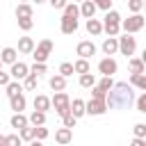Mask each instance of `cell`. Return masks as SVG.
<instances>
[{
  "label": "cell",
  "mask_w": 146,
  "mask_h": 146,
  "mask_svg": "<svg viewBox=\"0 0 146 146\" xmlns=\"http://www.w3.org/2000/svg\"><path fill=\"white\" fill-rule=\"evenodd\" d=\"M48 84H50L52 91H64V89H66V78L57 73V75H52V78L48 80Z\"/></svg>",
  "instance_id": "44dd1931"
},
{
  "label": "cell",
  "mask_w": 146,
  "mask_h": 146,
  "mask_svg": "<svg viewBox=\"0 0 146 146\" xmlns=\"http://www.w3.org/2000/svg\"><path fill=\"white\" fill-rule=\"evenodd\" d=\"M16 57H18V50L11 48V46H7V48L0 50V59H2V64H14Z\"/></svg>",
  "instance_id": "5bb4252c"
},
{
  "label": "cell",
  "mask_w": 146,
  "mask_h": 146,
  "mask_svg": "<svg viewBox=\"0 0 146 146\" xmlns=\"http://www.w3.org/2000/svg\"><path fill=\"white\" fill-rule=\"evenodd\" d=\"M73 71H75V73H87V71H91V66H89V59H84V57H78V59L73 62Z\"/></svg>",
  "instance_id": "f1b7e54d"
},
{
  "label": "cell",
  "mask_w": 146,
  "mask_h": 146,
  "mask_svg": "<svg viewBox=\"0 0 146 146\" xmlns=\"http://www.w3.org/2000/svg\"><path fill=\"white\" fill-rule=\"evenodd\" d=\"M128 68L130 73H146V62L141 57H128Z\"/></svg>",
  "instance_id": "7c38bea8"
},
{
  "label": "cell",
  "mask_w": 146,
  "mask_h": 146,
  "mask_svg": "<svg viewBox=\"0 0 146 146\" xmlns=\"http://www.w3.org/2000/svg\"><path fill=\"white\" fill-rule=\"evenodd\" d=\"M75 55H78V57H84V59L94 57V55H96V46H94V41H80L78 48H75Z\"/></svg>",
  "instance_id": "8fae6325"
},
{
  "label": "cell",
  "mask_w": 146,
  "mask_h": 146,
  "mask_svg": "<svg viewBox=\"0 0 146 146\" xmlns=\"http://www.w3.org/2000/svg\"><path fill=\"white\" fill-rule=\"evenodd\" d=\"M130 84L137 87L139 91H146V75L144 73H132L130 75Z\"/></svg>",
  "instance_id": "cb8c5ba5"
},
{
  "label": "cell",
  "mask_w": 146,
  "mask_h": 146,
  "mask_svg": "<svg viewBox=\"0 0 146 146\" xmlns=\"http://www.w3.org/2000/svg\"><path fill=\"white\" fill-rule=\"evenodd\" d=\"M48 2H50V7H52V9H62V7L66 5V0H48Z\"/></svg>",
  "instance_id": "bcb514c9"
},
{
  "label": "cell",
  "mask_w": 146,
  "mask_h": 146,
  "mask_svg": "<svg viewBox=\"0 0 146 146\" xmlns=\"http://www.w3.org/2000/svg\"><path fill=\"white\" fill-rule=\"evenodd\" d=\"M94 5H96V9H112V0H91Z\"/></svg>",
  "instance_id": "7bdbcfd3"
},
{
  "label": "cell",
  "mask_w": 146,
  "mask_h": 146,
  "mask_svg": "<svg viewBox=\"0 0 146 146\" xmlns=\"http://www.w3.org/2000/svg\"><path fill=\"white\" fill-rule=\"evenodd\" d=\"M103 52L105 55H114V52H119V41H116V36H107L105 41H103Z\"/></svg>",
  "instance_id": "ac0fdd59"
},
{
  "label": "cell",
  "mask_w": 146,
  "mask_h": 146,
  "mask_svg": "<svg viewBox=\"0 0 146 146\" xmlns=\"http://www.w3.org/2000/svg\"><path fill=\"white\" fill-rule=\"evenodd\" d=\"M75 71H73V64L71 62H62L59 64V75H64V78H68V75H73Z\"/></svg>",
  "instance_id": "d590c367"
},
{
  "label": "cell",
  "mask_w": 146,
  "mask_h": 146,
  "mask_svg": "<svg viewBox=\"0 0 146 146\" xmlns=\"http://www.w3.org/2000/svg\"><path fill=\"white\" fill-rule=\"evenodd\" d=\"M135 100V91L130 82H114L112 89L105 94L107 110H128Z\"/></svg>",
  "instance_id": "6da1fadb"
},
{
  "label": "cell",
  "mask_w": 146,
  "mask_h": 146,
  "mask_svg": "<svg viewBox=\"0 0 146 146\" xmlns=\"http://www.w3.org/2000/svg\"><path fill=\"white\" fill-rule=\"evenodd\" d=\"M27 123H30V125H43V123H46V112L34 110V112L27 116Z\"/></svg>",
  "instance_id": "83f0119b"
},
{
  "label": "cell",
  "mask_w": 146,
  "mask_h": 146,
  "mask_svg": "<svg viewBox=\"0 0 146 146\" xmlns=\"http://www.w3.org/2000/svg\"><path fill=\"white\" fill-rule=\"evenodd\" d=\"M119 23H121V14L116 9H107L105 21H103V32H107V36H119V32H121Z\"/></svg>",
  "instance_id": "7a4b0ae2"
},
{
  "label": "cell",
  "mask_w": 146,
  "mask_h": 146,
  "mask_svg": "<svg viewBox=\"0 0 146 146\" xmlns=\"http://www.w3.org/2000/svg\"><path fill=\"white\" fill-rule=\"evenodd\" d=\"M21 2H27V0H21Z\"/></svg>",
  "instance_id": "816d5d0a"
},
{
  "label": "cell",
  "mask_w": 146,
  "mask_h": 146,
  "mask_svg": "<svg viewBox=\"0 0 146 146\" xmlns=\"http://www.w3.org/2000/svg\"><path fill=\"white\" fill-rule=\"evenodd\" d=\"M89 89H91V98H105V94H107V91H103L98 84H94V87H89Z\"/></svg>",
  "instance_id": "ee69618b"
},
{
  "label": "cell",
  "mask_w": 146,
  "mask_h": 146,
  "mask_svg": "<svg viewBox=\"0 0 146 146\" xmlns=\"http://www.w3.org/2000/svg\"><path fill=\"white\" fill-rule=\"evenodd\" d=\"M68 110H71V114H73L75 119L84 116V100H82V98H73V100H71V107H68Z\"/></svg>",
  "instance_id": "7402d4cb"
},
{
  "label": "cell",
  "mask_w": 146,
  "mask_h": 146,
  "mask_svg": "<svg viewBox=\"0 0 146 146\" xmlns=\"http://www.w3.org/2000/svg\"><path fill=\"white\" fill-rule=\"evenodd\" d=\"M144 25H146V18L141 16V11H137V14L128 16V18H121V23H119V27H121L123 32H128V34L144 30Z\"/></svg>",
  "instance_id": "3957f363"
},
{
  "label": "cell",
  "mask_w": 146,
  "mask_h": 146,
  "mask_svg": "<svg viewBox=\"0 0 146 146\" xmlns=\"http://www.w3.org/2000/svg\"><path fill=\"white\" fill-rule=\"evenodd\" d=\"M78 9H80V16H84V18H91V16L96 14V5H94L91 0H82V2L78 5Z\"/></svg>",
  "instance_id": "ffe728a7"
},
{
  "label": "cell",
  "mask_w": 146,
  "mask_h": 146,
  "mask_svg": "<svg viewBox=\"0 0 146 146\" xmlns=\"http://www.w3.org/2000/svg\"><path fill=\"white\" fill-rule=\"evenodd\" d=\"M9 125H11L14 130H21L23 125H27V116H25L23 112H14V116L9 119Z\"/></svg>",
  "instance_id": "603a6c76"
},
{
  "label": "cell",
  "mask_w": 146,
  "mask_h": 146,
  "mask_svg": "<svg viewBox=\"0 0 146 146\" xmlns=\"http://www.w3.org/2000/svg\"><path fill=\"white\" fill-rule=\"evenodd\" d=\"M50 105H52V110L59 114V116H64V114H68L71 110V98H68V94H64V91H55V96L50 98Z\"/></svg>",
  "instance_id": "277c9868"
},
{
  "label": "cell",
  "mask_w": 146,
  "mask_h": 146,
  "mask_svg": "<svg viewBox=\"0 0 146 146\" xmlns=\"http://www.w3.org/2000/svg\"><path fill=\"white\" fill-rule=\"evenodd\" d=\"M62 123H64L66 128H71V130H73V128H75V123H78V119L68 112V114H64V116H62Z\"/></svg>",
  "instance_id": "f35d334b"
},
{
  "label": "cell",
  "mask_w": 146,
  "mask_h": 146,
  "mask_svg": "<svg viewBox=\"0 0 146 146\" xmlns=\"http://www.w3.org/2000/svg\"><path fill=\"white\" fill-rule=\"evenodd\" d=\"M94 84H96V75H94L91 71L80 73V87H82V89H89V87H94Z\"/></svg>",
  "instance_id": "484cf974"
},
{
  "label": "cell",
  "mask_w": 146,
  "mask_h": 146,
  "mask_svg": "<svg viewBox=\"0 0 146 146\" xmlns=\"http://www.w3.org/2000/svg\"><path fill=\"white\" fill-rule=\"evenodd\" d=\"M34 2H36V5H43V2H48V0H34Z\"/></svg>",
  "instance_id": "c3c4849f"
},
{
  "label": "cell",
  "mask_w": 146,
  "mask_h": 146,
  "mask_svg": "<svg viewBox=\"0 0 146 146\" xmlns=\"http://www.w3.org/2000/svg\"><path fill=\"white\" fill-rule=\"evenodd\" d=\"M116 41H119V52L121 55H125V57L135 55V50H137V39L135 36H130L125 32V36H116Z\"/></svg>",
  "instance_id": "8992f818"
},
{
  "label": "cell",
  "mask_w": 146,
  "mask_h": 146,
  "mask_svg": "<svg viewBox=\"0 0 146 146\" xmlns=\"http://www.w3.org/2000/svg\"><path fill=\"white\" fill-rule=\"evenodd\" d=\"M36 80H39L36 75L27 73V75L23 78V89H25V91H34V89H36Z\"/></svg>",
  "instance_id": "1f68e13d"
},
{
  "label": "cell",
  "mask_w": 146,
  "mask_h": 146,
  "mask_svg": "<svg viewBox=\"0 0 146 146\" xmlns=\"http://www.w3.org/2000/svg\"><path fill=\"white\" fill-rule=\"evenodd\" d=\"M18 27H21L23 32H30V30L34 27V21H32V18H18Z\"/></svg>",
  "instance_id": "74e56055"
},
{
  "label": "cell",
  "mask_w": 146,
  "mask_h": 146,
  "mask_svg": "<svg viewBox=\"0 0 146 146\" xmlns=\"http://www.w3.org/2000/svg\"><path fill=\"white\" fill-rule=\"evenodd\" d=\"M11 68H9V75H11V80H23L27 73H30V66L27 64H23V62H14V64H9Z\"/></svg>",
  "instance_id": "30bf717a"
},
{
  "label": "cell",
  "mask_w": 146,
  "mask_h": 146,
  "mask_svg": "<svg viewBox=\"0 0 146 146\" xmlns=\"http://www.w3.org/2000/svg\"><path fill=\"white\" fill-rule=\"evenodd\" d=\"M73 2H82V0H73Z\"/></svg>",
  "instance_id": "f907efd6"
},
{
  "label": "cell",
  "mask_w": 146,
  "mask_h": 146,
  "mask_svg": "<svg viewBox=\"0 0 146 146\" xmlns=\"http://www.w3.org/2000/svg\"><path fill=\"white\" fill-rule=\"evenodd\" d=\"M50 52H52V41H50V39H41L30 55L34 57V62H46V59L50 57Z\"/></svg>",
  "instance_id": "5b68a950"
},
{
  "label": "cell",
  "mask_w": 146,
  "mask_h": 146,
  "mask_svg": "<svg viewBox=\"0 0 146 146\" xmlns=\"http://www.w3.org/2000/svg\"><path fill=\"white\" fill-rule=\"evenodd\" d=\"M0 146H5V135H0Z\"/></svg>",
  "instance_id": "7dc6e473"
},
{
  "label": "cell",
  "mask_w": 146,
  "mask_h": 146,
  "mask_svg": "<svg viewBox=\"0 0 146 146\" xmlns=\"http://www.w3.org/2000/svg\"><path fill=\"white\" fill-rule=\"evenodd\" d=\"M48 135H50V132H48V128H43V125H34V139L43 141Z\"/></svg>",
  "instance_id": "8d00e7d4"
},
{
  "label": "cell",
  "mask_w": 146,
  "mask_h": 146,
  "mask_svg": "<svg viewBox=\"0 0 146 146\" xmlns=\"http://www.w3.org/2000/svg\"><path fill=\"white\" fill-rule=\"evenodd\" d=\"M5 144H9V146H21V135H7V137H5Z\"/></svg>",
  "instance_id": "b9f144b4"
},
{
  "label": "cell",
  "mask_w": 146,
  "mask_h": 146,
  "mask_svg": "<svg viewBox=\"0 0 146 146\" xmlns=\"http://www.w3.org/2000/svg\"><path fill=\"white\" fill-rule=\"evenodd\" d=\"M128 9H130L132 14L141 11V9H144V0H128Z\"/></svg>",
  "instance_id": "ab89813d"
},
{
  "label": "cell",
  "mask_w": 146,
  "mask_h": 146,
  "mask_svg": "<svg viewBox=\"0 0 146 146\" xmlns=\"http://www.w3.org/2000/svg\"><path fill=\"white\" fill-rule=\"evenodd\" d=\"M98 71L103 73V75H114L116 71H119V64H116V59L114 57H103L100 62H98Z\"/></svg>",
  "instance_id": "ba28073f"
},
{
  "label": "cell",
  "mask_w": 146,
  "mask_h": 146,
  "mask_svg": "<svg viewBox=\"0 0 146 146\" xmlns=\"http://www.w3.org/2000/svg\"><path fill=\"white\" fill-rule=\"evenodd\" d=\"M132 103H135V107H137V112H141V114H146V91H144V94H139V96H137V98H135Z\"/></svg>",
  "instance_id": "e575fe53"
},
{
  "label": "cell",
  "mask_w": 146,
  "mask_h": 146,
  "mask_svg": "<svg viewBox=\"0 0 146 146\" xmlns=\"http://www.w3.org/2000/svg\"><path fill=\"white\" fill-rule=\"evenodd\" d=\"M107 112V105H105V98H89L84 103V114L89 116H100Z\"/></svg>",
  "instance_id": "52a82bcc"
},
{
  "label": "cell",
  "mask_w": 146,
  "mask_h": 146,
  "mask_svg": "<svg viewBox=\"0 0 146 146\" xmlns=\"http://www.w3.org/2000/svg\"><path fill=\"white\" fill-rule=\"evenodd\" d=\"M30 73H32V75H36V78H41L43 73H48V66H46V62H34V64L30 66Z\"/></svg>",
  "instance_id": "4dcf8cb0"
},
{
  "label": "cell",
  "mask_w": 146,
  "mask_h": 146,
  "mask_svg": "<svg viewBox=\"0 0 146 146\" xmlns=\"http://www.w3.org/2000/svg\"><path fill=\"white\" fill-rule=\"evenodd\" d=\"M132 132H135V137H146V123H135Z\"/></svg>",
  "instance_id": "60d3db41"
},
{
  "label": "cell",
  "mask_w": 146,
  "mask_h": 146,
  "mask_svg": "<svg viewBox=\"0 0 146 146\" xmlns=\"http://www.w3.org/2000/svg\"><path fill=\"white\" fill-rule=\"evenodd\" d=\"M0 68H2V59H0Z\"/></svg>",
  "instance_id": "681fc988"
},
{
  "label": "cell",
  "mask_w": 146,
  "mask_h": 146,
  "mask_svg": "<svg viewBox=\"0 0 146 146\" xmlns=\"http://www.w3.org/2000/svg\"><path fill=\"white\" fill-rule=\"evenodd\" d=\"M96 84H98L103 91H110V89H112V84H114V80H112V75H103L100 80H96Z\"/></svg>",
  "instance_id": "836d02e7"
},
{
  "label": "cell",
  "mask_w": 146,
  "mask_h": 146,
  "mask_svg": "<svg viewBox=\"0 0 146 146\" xmlns=\"http://www.w3.org/2000/svg\"><path fill=\"white\" fill-rule=\"evenodd\" d=\"M32 7L27 5V2H18V7H16V18H32Z\"/></svg>",
  "instance_id": "d4e9b609"
},
{
  "label": "cell",
  "mask_w": 146,
  "mask_h": 146,
  "mask_svg": "<svg viewBox=\"0 0 146 146\" xmlns=\"http://www.w3.org/2000/svg\"><path fill=\"white\" fill-rule=\"evenodd\" d=\"M84 27H87V32L91 34V36H98L100 32H103V23L98 21V18H87V23H84Z\"/></svg>",
  "instance_id": "4fadbf2b"
},
{
  "label": "cell",
  "mask_w": 146,
  "mask_h": 146,
  "mask_svg": "<svg viewBox=\"0 0 146 146\" xmlns=\"http://www.w3.org/2000/svg\"><path fill=\"white\" fill-rule=\"evenodd\" d=\"M9 80H11V75H9V73H5V71L0 68V87H5Z\"/></svg>",
  "instance_id": "f6af8a7d"
},
{
  "label": "cell",
  "mask_w": 146,
  "mask_h": 146,
  "mask_svg": "<svg viewBox=\"0 0 146 146\" xmlns=\"http://www.w3.org/2000/svg\"><path fill=\"white\" fill-rule=\"evenodd\" d=\"M62 11H64L66 16H73V18H78V16H80V9H78V5H75V2H66V5L62 7Z\"/></svg>",
  "instance_id": "d6a6232c"
},
{
  "label": "cell",
  "mask_w": 146,
  "mask_h": 146,
  "mask_svg": "<svg viewBox=\"0 0 146 146\" xmlns=\"http://www.w3.org/2000/svg\"><path fill=\"white\" fill-rule=\"evenodd\" d=\"M9 105H11V110H14V112H23V110H25V105H27V100H25L23 91H21V94H16V96H9Z\"/></svg>",
  "instance_id": "9a60e30c"
},
{
  "label": "cell",
  "mask_w": 146,
  "mask_h": 146,
  "mask_svg": "<svg viewBox=\"0 0 146 146\" xmlns=\"http://www.w3.org/2000/svg\"><path fill=\"white\" fill-rule=\"evenodd\" d=\"M34 110H39V112H48V110H52L50 98L43 96V94H36V96H34Z\"/></svg>",
  "instance_id": "2e32d148"
},
{
  "label": "cell",
  "mask_w": 146,
  "mask_h": 146,
  "mask_svg": "<svg viewBox=\"0 0 146 146\" xmlns=\"http://www.w3.org/2000/svg\"><path fill=\"white\" fill-rule=\"evenodd\" d=\"M32 50H34V39H32V36H21V39H18V52L30 55Z\"/></svg>",
  "instance_id": "e0dca14e"
},
{
  "label": "cell",
  "mask_w": 146,
  "mask_h": 146,
  "mask_svg": "<svg viewBox=\"0 0 146 146\" xmlns=\"http://www.w3.org/2000/svg\"><path fill=\"white\" fill-rule=\"evenodd\" d=\"M59 30H62V34H75L78 32V18L64 14L62 21H59Z\"/></svg>",
  "instance_id": "9c48e42d"
},
{
  "label": "cell",
  "mask_w": 146,
  "mask_h": 146,
  "mask_svg": "<svg viewBox=\"0 0 146 146\" xmlns=\"http://www.w3.org/2000/svg\"><path fill=\"white\" fill-rule=\"evenodd\" d=\"M18 135H21V141H32L34 139V125H23L21 130H18Z\"/></svg>",
  "instance_id": "f546056e"
},
{
  "label": "cell",
  "mask_w": 146,
  "mask_h": 146,
  "mask_svg": "<svg viewBox=\"0 0 146 146\" xmlns=\"http://www.w3.org/2000/svg\"><path fill=\"white\" fill-rule=\"evenodd\" d=\"M5 91H7V96H16V94H21V91H23L21 80H9V82L5 84Z\"/></svg>",
  "instance_id": "4316f807"
},
{
  "label": "cell",
  "mask_w": 146,
  "mask_h": 146,
  "mask_svg": "<svg viewBox=\"0 0 146 146\" xmlns=\"http://www.w3.org/2000/svg\"><path fill=\"white\" fill-rule=\"evenodd\" d=\"M71 139H73V130H71V128H66V125H64V128H59V130L55 132V141H57V144H68Z\"/></svg>",
  "instance_id": "d6986e66"
}]
</instances>
